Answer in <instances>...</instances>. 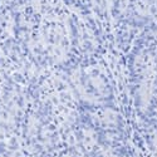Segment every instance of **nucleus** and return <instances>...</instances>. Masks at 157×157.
I'll list each match as a JSON object with an SVG mask.
<instances>
[]
</instances>
